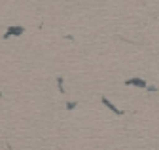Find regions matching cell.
<instances>
[{
	"label": "cell",
	"mask_w": 159,
	"mask_h": 150,
	"mask_svg": "<svg viewBox=\"0 0 159 150\" xmlns=\"http://www.w3.org/2000/svg\"><path fill=\"white\" fill-rule=\"evenodd\" d=\"M66 108H68V110H72V108H76V103H68V105H66Z\"/></svg>",
	"instance_id": "4"
},
{
	"label": "cell",
	"mask_w": 159,
	"mask_h": 150,
	"mask_svg": "<svg viewBox=\"0 0 159 150\" xmlns=\"http://www.w3.org/2000/svg\"><path fill=\"white\" fill-rule=\"evenodd\" d=\"M125 84H127V86H136V87H148V84H146L144 80H140V78H131V80H127Z\"/></svg>",
	"instance_id": "2"
},
{
	"label": "cell",
	"mask_w": 159,
	"mask_h": 150,
	"mask_svg": "<svg viewBox=\"0 0 159 150\" xmlns=\"http://www.w3.org/2000/svg\"><path fill=\"white\" fill-rule=\"evenodd\" d=\"M102 103H104V105H106V106H108L110 110H114L116 114H121V110H119V108H116V106H114V105H112V103H110V101L106 99V97H102Z\"/></svg>",
	"instance_id": "3"
},
{
	"label": "cell",
	"mask_w": 159,
	"mask_h": 150,
	"mask_svg": "<svg viewBox=\"0 0 159 150\" xmlns=\"http://www.w3.org/2000/svg\"><path fill=\"white\" fill-rule=\"evenodd\" d=\"M23 32H25V29H23L21 25H15V27H10V29L6 30L4 38H10V36H21Z\"/></svg>",
	"instance_id": "1"
}]
</instances>
